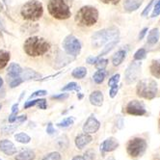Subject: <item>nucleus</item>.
Masks as SVG:
<instances>
[{"label":"nucleus","mask_w":160,"mask_h":160,"mask_svg":"<svg viewBox=\"0 0 160 160\" xmlns=\"http://www.w3.org/2000/svg\"><path fill=\"white\" fill-rule=\"evenodd\" d=\"M72 123H73L72 118H67V119L63 120L61 122H59L57 125H58L59 128H68V127H70V125H72Z\"/></svg>","instance_id":"obj_29"},{"label":"nucleus","mask_w":160,"mask_h":160,"mask_svg":"<svg viewBox=\"0 0 160 160\" xmlns=\"http://www.w3.org/2000/svg\"><path fill=\"white\" fill-rule=\"evenodd\" d=\"M98 12L95 7L84 6L80 9L76 16L75 21L79 25L82 26H92L98 21Z\"/></svg>","instance_id":"obj_2"},{"label":"nucleus","mask_w":160,"mask_h":160,"mask_svg":"<svg viewBox=\"0 0 160 160\" xmlns=\"http://www.w3.org/2000/svg\"><path fill=\"white\" fill-rule=\"evenodd\" d=\"M47 132L48 133V134H53L54 132H55V129L53 128V125H52V123L51 122H49L48 124V128H47Z\"/></svg>","instance_id":"obj_41"},{"label":"nucleus","mask_w":160,"mask_h":160,"mask_svg":"<svg viewBox=\"0 0 160 160\" xmlns=\"http://www.w3.org/2000/svg\"><path fill=\"white\" fill-rule=\"evenodd\" d=\"M21 82H22V79L20 77H18H18H14L13 78V81L10 82V86H11V88H15L18 85H19Z\"/></svg>","instance_id":"obj_35"},{"label":"nucleus","mask_w":160,"mask_h":160,"mask_svg":"<svg viewBox=\"0 0 160 160\" xmlns=\"http://www.w3.org/2000/svg\"><path fill=\"white\" fill-rule=\"evenodd\" d=\"M158 131H159V133H160V120H159V122H158Z\"/></svg>","instance_id":"obj_50"},{"label":"nucleus","mask_w":160,"mask_h":160,"mask_svg":"<svg viewBox=\"0 0 160 160\" xmlns=\"http://www.w3.org/2000/svg\"><path fill=\"white\" fill-rule=\"evenodd\" d=\"M143 3V0H125V2L123 4L124 10L127 12H133L138 9Z\"/></svg>","instance_id":"obj_15"},{"label":"nucleus","mask_w":160,"mask_h":160,"mask_svg":"<svg viewBox=\"0 0 160 160\" xmlns=\"http://www.w3.org/2000/svg\"><path fill=\"white\" fill-rule=\"evenodd\" d=\"M36 157L35 152L31 150L22 151L15 156L16 160H34Z\"/></svg>","instance_id":"obj_17"},{"label":"nucleus","mask_w":160,"mask_h":160,"mask_svg":"<svg viewBox=\"0 0 160 160\" xmlns=\"http://www.w3.org/2000/svg\"><path fill=\"white\" fill-rule=\"evenodd\" d=\"M49 43L40 37H30L24 42V51L31 57L43 55L49 50Z\"/></svg>","instance_id":"obj_1"},{"label":"nucleus","mask_w":160,"mask_h":160,"mask_svg":"<svg viewBox=\"0 0 160 160\" xmlns=\"http://www.w3.org/2000/svg\"><path fill=\"white\" fill-rule=\"evenodd\" d=\"M155 1V0H152V1L150 2V4H148L147 7H146V9L143 11V13H142V16H146L148 13V11H150L151 10V7L152 6V4H153V2Z\"/></svg>","instance_id":"obj_40"},{"label":"nucleus","mask_w":160,"mask_h":160,"mask_svg":"<svg viewBox=\"0 0 160 160\" xmlns=\"http://www.w3.org/2000/svg\"><path fill=\"white\" fill-rule=\"evenodd\" d=\"M48 9L49 14L57 19H67L72 15L65 0H50Z\"/></svg>","instance_id":"obj_5"},{"label":"nucleus","mask_w":160,"mask_h":160,"mask_svg":"<svg viewBox=\"0 0 160 160\" xmlns=\"http://www.w3.org/2000/svg\"><path fill=\"white\" fill-rule=\"evenodd\" d=\"M42 160H62V156L59 152H50L48 155H45Z\"/></svg>","instance_id":"obj_28"},{"label":"nucleus","mask_w":160,"mask_h":160,"mask_svg":"<svg viewBox=\"0 0 160 160\" xmlns=\"http://www.w3.org/2000/svg\"><path fill=\"white\" fill-rule=\"evenodd\" d=\"M141 71V63L133 62L131 63L125 71V82L128 84H132L139 77Z\"/></svg>","instance_id":"obj_9"},{"label":"nucleus","mask_w":160,"mask_h":160,"mask_svg":"<svg viewBox=\"0 0 160 160\" xmlns=\"http://www.w3.org/2000/svg\"><path fill=\"white\" fill-rule=\"evenodd\" d=\"M21 17L27 20H38L43 14V8L41 2L37 0H31L25 3L20 10Z\"/></svg>","instance_id":"obj_3"},{"label":"nucleus","mask_w":160,"mask_h":160,"mask_svg":"<svg viewBox=\"0 0 160 160\" xmlns=\"http://www.w3.org/2000/svg\"><path fill=\"white\" fill-rule=\"evenodd\" d=\"M99 127H100L99 122L94 116H91L88 118V120L83 125V132L87 134L96 133L98 130Z\"/></svg>","instance_id":"obj_11"},{"label":"nucleus","mask_w":160,"mask_h":160,"mask_svg":"<svg viewBox=\"0 0 160 160\" xmlns=\"http://www.w3.org/2000/svg\"><path fill=\"white\" fill-rule=\"evenodd\" d=\"M150 70H151L152 74L154 77L160 78V59L153 60L152 62V65L150 67Z\"/></svg>","instance_id":"obj_20"},{"label":"nucleus","mask_w":160,"mask_h":160,"mask_svg":"<svg viewBox=\"0 0 160 160\" xmlns=\"http://www.w3.org/2000/svg\"><path fill=\"white\" fill-rule=\"evenodd\" d=\"M108 64V60L107 59H100V60H98L97 63H96V67L98 70H103V68L107 66Z\"/></svg>","instance_id":"obj_31"},{"label":"nucleus","mask_w":160,"mask_h":160,"mask_svg":"<svg viewBox=\"0 0 160 160\" xmlns=\"http://www.w3.org/2000/svg\"><path fill=\"white\" fill-rule=\"evenodd\" d=\"M72 160H85V158L83 157V156H75V157H73L72 158Z\"/></svg>","instance_id":"obj_48"},{"label":"nucleus","mask_w":160,"mask_h":160,"mask_svg":"<svg viewBox=\"0 0 160 160\" xmlns=\"http://www.w3.org/2000/svg\"><path fill=\"white\" fill-rule=\"evenodd\" d=\"M124 57H125V51L124 50L118 51L115 55L113 56V59H112L113 65L114 66H119L121 63H122Z\"/></svg>","instance_id":"obj_22"},{"label":"nucleus","mask_w":160,"mask_h":160,"mask_svg":"<svg viewBox=\"0 0 160 160\" xmlns=\"http://www.w3.org/2000/svg\"><path fill=\"white\" fill-rule=\"evenodd\" d=\"M159 14H160V0L156 3L155 7H154V9H153V12H152V18H155V17H157Z\"/></svg>","instance_id":"obj_36"},{"label":"nucleus","mask_w":160,"mask_h":160,"mask_svg":"<svg viewBox=\"0 0 160 160\" xmlns=\"http://www.w3.org/2000/svg\"><path fill=\"white\" fill-rule=\"evenodd\" d=\"M90 101L93 105L96 106H101L102 102H103V95L99 91H96L93 92L90 96Z\"/></svg>","instance_id":"obj_16"},{"label":"nucleus","mask_w":160,"mask_h":160,"mask_svg":"<svg viewBox=\"0 0 160 160\" xmlns=\"http://www.w3.org/2000/svg\"><path fill=\"white\" fill-rule=\"evenodd\" d=\"M3 85V80H2V78L0 77V88H1V86Z\"/></svg>","instance_id":"obj_49"},{"label":"nucleus","mask_w":160,"mask_h":160,"mask_svg":"<svg viewBox=\"0 0 160 160\" xmlns=\"http://www.w3.org/2000/svg\"><path fill=\"white\" fill-rule=\"evenodd\" d=\"M87 74V70L83 67H78L72 71V76L77 79H81Z\"/></svg>","instance_id":"obj_23"},{"label":"nucleus","mask_w":160,"mask_h":160,"mask_svg":"<svg viewBox=\"0 0 160 160\" xmlns=\"http://www.w3.org/2000/svg\"><path fill=\"white\" fill-rule=\"evenodd\" d=\"M0 151L7 155H13L17 153V148L9 140H1L0 141Z\"/></svg>","instance_id":"obj_13"},{"label":"nucleus","mask_w":160,"mask_h":160,"mask_svg":"<svg viewBox=\"0 0 160 160\" xmlns=\"http://www.w3.org/2000/svg\"><path fill=\"white\" fill-rule=\"evenodd\" d=\"M37 105L41 108V109H45L47 108V100L42 98V99H38V102H37Z\"/></svg>","instance_id":"obj_39"},{"label":"nucleus","mask_w":160,"mask_h":160,"mask_svg":"<svg viewBox=\"0 0 160 160\" xmlns=\"http://www.w3.org/2000/svg\"><path fill=\"white\" fill-rule=\"evenodd\" d=\"M110 88H111V89H110V97H111V98H115V96H116L117 93H118V89H119L118 84L114 85V86H112V87H110Z\"/></svg>","instance_id":"obj_38"},{"label":"nucleus","mask_w":160,"mask_h":160,"mask_svg":"<svg viewBox=\"0 0 160 160\" xmlns=\"http://www.w3.org/2000/svg\"><path fill=\"white\" fill-rule=\"evenodd\" d=\"M10 60V53L7 51H0V68H3Z\"/></svg>","instance_id":"obj_24"},{"label":"nucleus","mask_w":160,"mask_h":160,"mask_svg":"<svg viewBox=\"0 0 160 160\" xmlns=\"http://www.w3.org/2000/svg\"><path fill=\"white\" fill-rule=\"evenodd\" d=\"M22 70H21V68L19 65L16 64V63H13V64H11L9 68H8V74L14 78V77H18V75H20Z\"/></svg>","instance_id":"obj_19"},{"label":"nucleus","mask_w":160,"mask_h":160,"mask_svg":"<svg viewBox=\"0 0 160 160\" xmlns=\"http://www.w3.org/2000/svg\"><path fill=\"white\" fill-rule=\"evenodd\" d=\"M1 107H2V105H1V103H0V109H1Z\"/></svg>","instance_id":"obj_52"},{"label":"nucleus","mask_w":160,"mask_h":160,"mask_svg":"<svg viewBox=\"0 0 160 160\" xmlns=\"http://www.w3.org/2000/svg\"><path fill=\"white\" fill-rule=\"evenodd\" d=\"M24 121H26V116H19V117H17L16 121L15 122H18V123H21V122H23Z\"/></svg>","instance_id":"obj_45"},{"label":"nucleus","mask_w":160,"mask_h":160,"mask_svg":"<svg viewBox=\"0 0 160 160\" xmlns=\"http://www.w3.org/2000/svg\"><path fill=\"white\" fill-rule=\"evenodd\" d=\"M119 80H120V74H115V75H113V76L109 79L108 85H109L110 87H112V86H114V85H116V84H118Z\"/></svg>","instance_id":"obj_33"},{"label":"nucleus","mask_w":160,"mask_h":160,"mask_svg":"<svg viewBox=\"0 0 160 160\" xmlns=\"http://www.w3.org/2000/svg\"><path fill=\"white\" fill-rule=\"evenodd\" d=\"M105 75H106V72L103 71V70H100L98 72H97L95 74H94V81L97 83V84H100L103 82V80L105 78Z\"/></svg>","instance_id":"obj_26"},{"label":"nucleus","mask_w":160,"mask_h":160,"mask_svg":"<svg viewBox=\"0 0 160 160\" xmlns=\"http://www.w3.org/2000/svg\"><path fill=\"white\" fill-rule=\"evenodd\" d=\"M127 112L129 115L142 116L146 114V109L142 102L138 100H132L127 105Z\"/></svg>","instance_id":"obj_10"},{"label":"nucleus","mask_w":160,"mask_h":160,"mask_svg":"<svg viewBox=\"0 0 160 160\" xmlns=\"http://www.w3.org/2000/svg\"><path fill=\"white\" fill-rule=\"evenodd\" d=\"M100 1H102L105 4H117L119 3L120 0H100Z\"/></svg>","instance_id":"obj_44"},{"label":"nucleus","mask_w":160,"mask_h":160,"mask_svg":"<svg viewBox=\"0 0 160 160\" xmlns=\"http://www.w3.org/2000/svg\"><path fill=\"white\" fill-rule=\"evenodd\" d=\"M92 140H93L92 136H90L87 133L78 135L75 138V146L77 147V148H79V150H82L85 146H87L89 143L92 142Z\"/></svg>","instance_id":"obj_14"},{"label":"nucleus","mask_w":160,"mask_h":160,"mask_svg":"<svg viewBox=\"0 0 160 160\" xmlns=\"http://www.w3.org/2000/svg\"><path fill=\"white\" fill-rule=\"evenodd\" d=\"M118 40H115V41H113V42H109V43L106 45V47L104 48V49L101 51V53H100V55H105V54H107L108 52H110L113 48H114V47L118 43Z\"/></svg>","instance_id":"obj_27"},{"label":"nucleus","mask_w":160,"mask_h":160,"mask_svg":"<svg viewBox=\"0 0 160 160\" xmlns=\"http://www.w3.org/2000/svg\"><path fill=\"white\" fill-rule=\"evenodd\" d=\"M18 127V124H16V125H8V127H5L4 128H2V131L4 133H13L17 128Z\"/></svg>","instance_id":"obj_34"},{"label":"nucleus","mask_w":160,"mask_h":160,"mask_svg":"<svg viewBox=\"0 0 160 160\" xmlns=\"http://www.w3.org/2000/svg\"><path fill=\"white\" fill-rule=\"evenodd\" d=\"M159 40V30L157 28L152 29L148 36V42L150 44H154Z\"/></svg>","instance_id":"obj_21"},{"label":"nucleus","mask_w":160,"mask_h":160,"mask_svg":"<svg viewBox=\"0 0 160 160\" xmlns=\"http://www.w3.org/2000/svg\"><path fill=\"white\" fill-rule=\"evenodd\" d=\"M63 48L72 56H77L81 50V43L72 35L68 36L63 42Z\"/></svg>","instance_id":"obj_8"},{"label":"nucleus","mask_w":160,"mask_h":160,"mask_svg":"<svg viewBox=\"0 0 160 160\" xmlns=\"http://www.w3.org/2000/svg\"><path fill=\"white\" fill-rule=\"evenodd\" d=\"M119 36V30L116 27H110L107 29H102L96 32L92 36V44L93 47L98 48L102 47L103 44L115 40Z\"/></svg>","instance_id":"obj_4"},{"label":"nucleus","mask_w":160,"mask_h":160,"mask_svg":"<svg viewBox=\"0 0 160 160\" xmlns=\"http://www.w3.org/2000/svg\"><path fill=\"white\" fill-rule=\"evenodd\" d=\"M72 90H79V87L77 86V84L75 82H71L68 83V85H66L62 91H72Z\"/></svg>","instance_id":"obj_32"},{"label":"nucleus","mask_w":160,"mask_h":160,"mask_svg":"<svg viewBox=\"0 0 160 160\" xmlns=\"http://www.w3.org/2000/svg\"><path fill=\"white\" fill-rule=\"evenodd\" d=\"M0 160H1V159H0Z\"/></svg>","instance_id":"obj_53"},{"label":"nucleus","mask_w":160,"mask_h":160,"mask_svg":"<svg viewBox=\"0 0 160 160\" xmlns=\"http://www.w3.org/2000/svg\"><path fill=\"white\" fill-rule=\"evenodd\" d=\"M118 147H119L118 141L115 138H113V137H110V138L106 139L104 142H102V144L100 145V152H110L115 151Z\"/></svg>","instance_id":"obj_12"},{"label":"nucleus","mask_w":160,"mask_h":160,"mask_svg":"<svg viewBox=\"0 0 160 160\" xmlns=\"http://www.w3.org/2000/svg\"><path fill=\"white\" fill-rule=\"evenodd\" d=\"M15 138L18 142H19L21 144H28L31 141L30 136H28L25 133H18L15 135Z\"/></svg>","instance_id":"obj_25"},{"label":"nucleus","mask_w":160,"mask_h":160,"mask_svg":"<svg viewBox=\"0 0 160 160\" xmlns=\"http://www.w3.org/2000/svg\"><path fill=\"white\" fill-rule=\"evenodd\" d=\"M18 104H15L12 107V113H18Z\"/></svg>","instance_id":"obj_47"},{"label":"nucleus","mask_w":160,"mask_h":160,"mask_svg":"<svg viewBox=\"0 0 160 160\" xmlns=\"http://www.w3.org/2000/svg\"><path fill=\"white\" fill-rule=\"evenodd\" d=\"M98 60V58H97V57H89V58L87 59V63L93 65V64H96Z\"/></svg>","instance_id":"obj_43"},{"label":"nucleus","mask_w":160,"mask_h":160,"mask_svg":"<svg viewBox=\"0 0 160 160\" xmlns=\"http://www.w3.org/2000/svg\"><path fill=\"white\" fill-rule=\"evenodd\" d=\"M147 31H148V28H144V29L141 31V33L139 34V40H142V39L144 38V36L146 35Z\"/></svg>","instance_id":"obj_46"},{"label":"nucleus","mask_w":160,"mask_h":160,"mask_svg":"<svg viewBox=\"0 0 160 160\" xmlns=\"http://www.w3.org/2000/svg\"><path fill=\"white\" fill-rule=\"evenodd\" d=\"M146 57V50L144 48H141L134 54V59L135 60H142Z\"/></svg>","instance_id":"obj_30"},{"label":"nucleus","mask_w":160,"mask_h":160,"mask_svg":"<svg viewBox=\"0 0 160 160\" xmlns=\"http://www.w3.org/2000/svg\"><path fill=\"white\" fill-rule=\"evenodd\" d=\"M20 75H21L20 78L22 79V81H23V80L36 79V78L41 77V74H39V73L36 72L35 71L30 70V68H25V70H23V71L21 72Z\"/></svg>","instance_id":"obj_18"},{"label":"nucleus","mask_w":160,"mask_h":160,"mask_svg":"<svg viewBox=\"0 0 160 160\" xmlns=\"http://www.w3.org/2000/svg\"><path fill=\"white\" fill-rule=\"evenodd\" d=\"M107 160H115V159H114L113 157H110V158H108Z\"/></svg>","instance_id":"obj_51"},{"label":"nucleus","mask_w":160,"mask_h":160,"mask_svg":"<svg viewBox=\"0 0 160 160\" xmlns=\"http://www.w3.org/2000/svg\"><path fill=\"white\" fill-rule=\"evenodd\" d=\"M68 97V94H61V95H59V96H53L52 98H53V99H66Z\"/></svg>","instance_id":"obj_42"},{"label":"nucleus","mask_w":160,"mask_h":160,"mask_svg":"<svg viewBox=\"0 0 160 160\" xmlns=\"http://www.w3.org/2000/svg\"><path fill=\"white\" fill-rule=\"evenodd\" d=\"M157 94V84L152 78L143 79L137 85V95L146 99H152Z\"/></svg>","instance_id":"obj_6"},{"label":"nucleus","mask_w":160,"mask_h":160,"mask_svg":"<svg viewBox=\"0 0 160 160\" xmlns=\"http://www.w3.org/2000/svg\"><path fill=\"white\" fill-rule=\"evenodd\" d=\"M48 94V92L47 91H44V90H40V91H37V92H35V93H33L31 96H30V99L31 98H35V97H40V96H44V95H47Z\"/></svg>","instance_id":"obj_37"},{"label":"nucleus","mask_w":160,"mask_h":160,"mask_svg":"<svg viewBox=\"0 0 160 160\" xmlns=\"http://www.w3.org/2000/svg\"><path fill=\"white\" fill-rule=\"evenodd\" d=\"M146 148H147V143L144 139L133 138L128 143L127 151L131 157L135 158V157L142 156L146 151Z\"/></svg>","instance_id":"obj_7"}]
</instances>
